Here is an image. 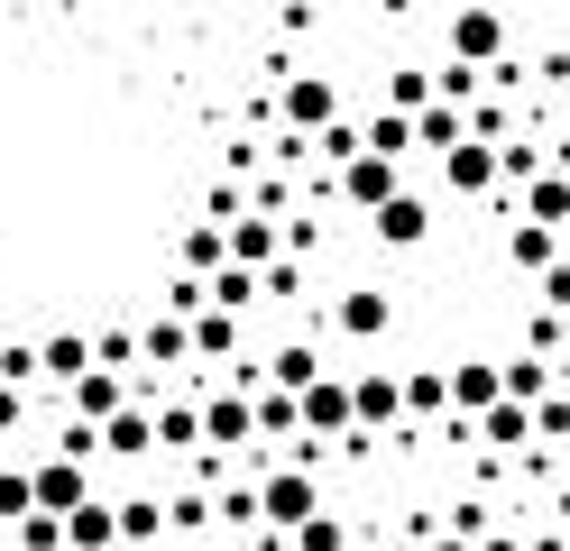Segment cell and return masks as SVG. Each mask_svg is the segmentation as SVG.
Returning a JSON list of instances; mask_svg holds the SVG:
<instances>
[{"instance_id":"1","label":"cell","mask_w":570,"mask_h":551,"mask_svg":"<svg viewBox=\"0 0 570 551\" xmlns=\"http://www.w3.org/2000/svg\"><path fill=\"white\" fill-rule=\"evenodd\" d=\"M285 138H323L341 120V92H332V73H285Z\"/></svg>"},{"instance_id":"2","label":"cell","mask_w":570,"mask_h":551,"mask_svg":"<svg viewBox=\"0 0 570 551\" xmlns=\"http://www.w3.org/2000/svg\"><path fill=\"white\" fill-rule=\"evenodd\" d=\"M313 514H323V496H313V478H304V469H276V478H258V524H276V533H304Z\"/></svg>"},{"instance_id":"3","label":"cell","mask_w":570,"mask_h":551,"mask_svg":"<svg viewBox=\"0 0 570 551\" xmlns=\"http://www.w3.org/2000/svg\"><path fill=\"white\" fill-rule=\"evenodd\" d=\"M295 432L304 441H350V377H313L295 395Z\"/></svg>"},{"instance_id":"4","label":"cell","mask_w":570,"mask_h":551,"mask_svg":"<svg viewBox=\"0 0 570 551\" xmlns=\"http://www.w3.org/2000/svg\"><path fill=\"white\" fill-rule=\"evenodd\" d=\"M83 496H92V469H83V460H38V469H28V505L56 514V524H65Z\"/></svg>"},{"instance_id":"5","label":"cell","mask_w":570,"mask_h":551,"mask_svg":"<svg viewBox=\"0 0 570 551\" xmlns=\"http://www.w3.org/2000/svg\"><path fill=\"white\" fill-rule=\"evenodd\" d=\"M332 194H341L350 211H386V203L405 194V184H396V166H386V157H368V147H360V157H350V166L332 175Z\"/></svg>"},{"instance_id":"6","label":"cell","mask_w":570,"mask_h":551,"mask_svg":"<svg viewBox=\"0 0 570 551\" xmlns=\"http://www.w3.org/2000/svg\"><path fill=\"white\" fill-rule=\"evenodd\" d=\"M451 65H470V73L507 65V19H497V10H460L451 19Z\"/></svg>"},{"instance_id":"7","label":"cell","mask_w":570,"mask_h":551,"mask_svg":"<svg viewBox=\"0 0 570 551\" xmlns=\"http://www.w3.org/2000/svg\"><path fill=\"white\" fill-rule=\"evenodd\" d=\"M386 423H405V395H396L386 367H368V377L350 386V432H386Z\"/></svg>"},{"instance_id":"8","label":"cell","mask_w":570,"mask_h":551,"mask_svg":"<svg viewBox=\"0 0 570 551\" xmlns=\"http://www.w3.org/2000/svg\"><path fill=\"white\" fill-rule=\"evenodd\" d=\"M524 230H570V166H543V175H533L524 184Z\"/></svg>"},{"instance_id":"9","label":"cell","mask_w":570,"mask_h":551,"mask_svg":"<svg viewBox=\"0 0 570 551\" xmlns=\"http://www.w3.org/2000/svg\"><path fill=\"white\" fill-rule=\"evenodd\" d=\"M120 404H129V377H111V367H83V377H75V414H65V423L101 432V423L120 414Z\"/></svg>"},{"instance_id":"10","label":"cell","mask_w":570,"mask_h":551,"mask_svg":"<svg viewBox=\"0 0 570 551\" xmlns=\"http://www.w3.org/2000/svg\"><path fill=\"white\" fill-rule=\"evenodd\" d=\"M442 184L460 203H479V194H497V147H479V138H460L451 157H442Z\"/></svg>"},{"instance_id":"11","label":"cell","mask_w":570,"mask_h":551,"mask_svg":"<svg viewBox=\"0 0 570 551\" xmlns=\"http://www.w3.org/2000/svg\"><path fill=\"white\" fill-rule=\"evenodd\" d=\"M222 248H230V267H248V276H258V267H276V257H285L276 220H258V211H239L230 230H222Z\"/></svg>"},{"instance_id":"12","label":"cell","mask_w":570,"mask_h":551,"mask_svg":"<svg viewBox=\"0 0 570 551\" xmlns=\"http://www.w3.org/2000/svg\"><path fill=\"white\" fill-rule=\"evenodd\" d=\"M368 230H377L386 248H423V239H433V203H423V194H396L386 211H368Z\"/></svg>"},{"instance_id":"13","label":"cell","mask_w":570,"mask_h":551,"mask_svg":"<svg viewBox=\"0 0 570 551\" xmlns=\"http://www.w3.org/2000/svg\"><path fill=\"white\" fill-rule=\"evenodd\" d=\"M442 386H451V414H488V404H497V358H460V367H442Z\"/></svg>"},{"instance_id":"14","label":"cell","mask_w":570,"mask_h":551,"mask_svg":"<svg viewBox=\"0 0 570 551\" xmlns=\"http://www.w3.org/2000/svg\"><path fill=\"white\" fill-rule=\"evenodd\" d=\"M194 414H203V441H212V451H239V441H248V395H203L194 404Z\"/></svg>"},{"instance_id":"15","label":"cell","mask_w":570,"mask_h":551,"mask_svg":"<svg viewBox=\"0 0 570 551\" xmlns=\"http://www.w3.org/2000/svg\"><path fill=\"white\" fill-rule=\"evenodd\" d=\"M101 451H111V460H148V451H157V423H148V404H120V414L101 423Z\"/></svg>"},{"instance_id":"16","label":"cell","mask_w":570,"mask_h":551,"mask_svg":"<svg viewBox=\"0 0 570 551\" xmlns=\"http://www.w3.org/2000/svg\"><path fill=\"white\" fill-rule=\"evenodd\" d=\"M332 322L350 331V341H377V331L396 322V304H386V294H368V285H360V294H341V304H332Z\"/></svg>"},{"instance_id":"17","label":"cell","mask_w":570,"mask_h":551,"mask_svg":"<svg viewBox=\"0 0 570 551\" xmlns=\"http://www.w3.org/2000/svg\"><path fill=\"white\" fill-rule=\"evenodd\" d=\"M194 358V341H185V322L175 313H157L148 331H138V367H185Z\"/></svg>"},{"instance_id":"18","label":"cell","mask_w":570,"mask_h":551,"mask_svg":"<svg viewBox=\"0 0 570 551\" xmlns=\"http://www.w3.org/2000/svg\"><path fill=\"white\" fill-rule=\"evenodd\" d=\"M92 367V341L83 331H56V341H38V377H56V386H75Z\"/></svg>"},{"instance_id":"19","label":"cell","mask_w":570,"mask_h":551,"mask_svg":"<svg viewBox=\"0 0 570 551\" xmlns=\"http://www.w3.org/2000/svg\"><path fill=\"white\" fill-rule=\"evenodd\" d=\"M185 341H194V358H230V350H239V313H222V304H203V313L185 322Z\"/></svg>"},{"instance_id":"20","label":"cell","mask_w":570,"mask_h":551,"mask_svg":"<svg viewBox=\"0 0 570 551\" xmlns=\"http://www.w3.org/2000/svg\"><path fill=\"white\" fill-rule=\"evenodd\" d=\"M111 524H120L129 551H157V542H166V505H157V496H129V505H111Z\"/></svg>"},{"instance_id":"21","label":"cell","mask_w":570,"mask_h":551,"mask_svg":"<svg viewBox=\"0 0 570 551\" xmlns=\"http://www.w3.org/2000/svg\"><path fill=\"white\" fill-rule=\"evenodd\" d=\"M148 423H157V451H194V441H203V414H194L185 395H166V404H148Z\"/></svg>"},{"instance_id":"22","label":"cell","mask_w":570,"mask_h":551,"mask_svg":"<svg viewBox=\"0 0 570 551\" xmlns=\"http://www.w3.org/2000/svg\"><path fill=\"white\" fill-rule=\"evenodd\" d=\"M120 542V524H111V505H75V514H65V551H111Z\"/></svg>"},{"instance_id":"23","label":"cell","mask_w":570,"mask_h":551,"mask_svg":"<svg viewBox=\"0 0 570 551\" xmlns=\"http://www.w3.org/2000/svg\"><path fill=\"white\" fill-rule=\"evenodd\" d=\"M460 138H470V110H442V101H433V110H414V147H433V157H451Z\"/></svg>"},{"instance_id":"24","label":"cell","mask_w":570,"mask_h":551,"mask_svg":"<svg viewBox=\"0 0 570 551\" xmlns=\"http://www.w3.org/2000/svg\"><path fill=\"white\" fill-rule=\"evenodd\" d=\"M360 147H368V157H386V166H405V157H414V120H396V110H377V120L360 129Z\"/></svg>"},{"instance_id":"25","label":"cell","mask_w":570,"mask_h":551,"mask_svg":"<svg viewBox=\"0 0 570 551\" xmlns=\"http://www.w3.org/2000/svg\"><path fill=\"white\" fill-rule=\"evenodd\" d=\"M507 257H515V276H543V267H561V239L515 220V230H507Z\"/></svg>"},{"instance_id":"26","label":"cell","mask_w":570,"mask_h":551,"mask_svg":"<svg viewBox=\"0 0 570 551\" xmlns=\"http://www.w3.org/2000/svg\"><path fill=\"white\" fill-rule=\"evenodd\" d=\"M230 267V248H222V230H212V220H194V230H185V276L203 285V276H222Z\"/></svg>"},{"instance_id":"27","label":"cell","mask_w":570,"mask_h":551,"mask_svg":"<svg viewBox=\"0 0 570 551\" xmlns=\"http://www.w3.org/2000/svg\"><path fill=\"white\" fill-rule=\"evenodd\" d=\"M386 110H396V120H414V110H433V73H423V65L386 73Z\"/></svg>"},{"instance_id":"28","label":"cell","mask_w":570,"mask_h":551,"mask_svg":"<svg viewBox=\"0 0 570 551\" xmlns=\"http://www.w3.org/2000/svg\"><path fill=\"white\" fill-rule=\"evenodd\" d=\"M267 377H276V395H304L313 377H323V358H313V350L295 341V350H276V358H267Z\"/></svg>"},{"instance_id":"29","label":"cell","mask_w":570,"mask_h":551,"mask_svg":"<svg viewBox=\"0 0 570 551\" xmlns=\"http://www.w3.org/2000/svg\"><path fill=\"white\" fill-rule=\"evenodd\" d=\"M405 395V414H451V386H442V367H414V377H396Z\"/></svg>"},{"instance_id":"30","label":"cell","mask_w":570,"mask_h":551,"mask_svg":"<svg viewBox=\"0 0 570 551\" xmlns=\"http://www.w3.org/2000/svg\"><path fill=\"white\" fill-rule=\"evenodd\" d=\"M479 441H488V451H524V441H533V423L515 414V404H488V414H479Z\"/></svg>"},{"instance_id":"31","label":"cell","mask_w":570,"mask_h":551,"mask_svg":"<svg viewBox=\"0 0 570 551\" xmlns=\"http://www.w3.org/2000/svg\"><path fill=\"white\" fill-rule=\"evenodd\" d=\"M203 304H222V313L258 304V276H248V267H222V276H203Z\"/></svg>"},{"instance_id":"32","label":"cell","mask_w":570,"mask_h":551,"mask_svg":"<svg viewBox=\"0 0 570 551\" xmlns=\"http://www.w3.org/2000/svg\"><path fill=\"white\" fill-rule=\"evenodd\" d=\"M304 294V257H276V267H258V304H295Z\"/></svg>"},{"instance_id":"33","label":"cell","mask_w":570,"mask_h":551,"mask_svg":"<svg viewBox=\"0 0 570 551\" xmlns=\"http://www.w3.org/2000/svg\"><path fill=\"white\" fill-rule=\"evenodd\" d=\"M533 175H543V147H524V138L497 147V184H533Z\"/></svg>"},{"instance_id":"34","label":"cell","mask_w":570,"mask_h":551,"mask_svg":"<svg viewBox=\"0 0 570 551\" xmlns=\"http://www.w3.org/2000/svg\"><path fill=\"white\" fill-rule=\"evenodd\" d=\"M524 423H533V441H570V395L552 386V395H543V404H533V414H524Z\"/></svg>"},{"instance_id":"35","label":"cell","mask_w":570,"mask_h":551,"mask_svg":"<svg viewBox=\"0 0 570 551\" xmlns=\"http://www.w3.org/2000/svg\"><path fill=\"white\" fill-rule=\"evenodd\" d=\"M295 551H350V524L341 514H313V524L295 533Z\"/></svg>"},{"instance_id":"36","label":"cell","mask_w":570,"mask_h":551,"mask_svg":"<svg viewBox=\"0 0 570 551\" xmlns=\"http://www.w3.org/2000/svg\"><path fill=\"white\" fill-rule=\"evenodd\" d=\"M533 294H543V313L561 322V313H570V257H561V267H543V276H533Z\"/></svg>"},{"instance_id":"37","label":"cell","mask_w":570,"mask_h":551,"mask_svg":"<svg viewBox=\"0 0 570 551\" xmlns=\"http://www.w3.org/2000/svg\"><path fill=\"white\" fill-rule=\"evenodd\" d=\"M479 533H497V524H488V505H479V496H470V505H451V542H479Z\"/></svg>"},{"instance_id":"38","label":"cell","mask_w":570,"mask_h":551,"mask_svg":"<svg viewBox=\"0 0 570 551\" xmlns=\"http://www.w3.org/2000/svg\"><path fill=\"white\" fill-rule=\"evenodd\" d=\"M212 514H222V524H258V488H230Z\"/></svg>"},{"instance_id":"39","label":"cell","mask_w":570,"mask_h":551,"mask_svg":"<svg viewBox=\"0 0 570 551\" xmlns=\"http://www.w3.org/2000/svg\"><path fill=\"white\" fill-rule=\"evenodd\" d=\"M19 423H28V395H19V386H0V432H19Z\"/></svg>"},{"instance_id":"40","label":"cell","mask_w":570,"mask_h":551,"mask_svg":"<svg viewBox=\"0 0 570 551\" xmlns=\"http://www.w3.org/2000/svg\"><path fill=\"white\" fill-rule=\"evenodd\" d=\"M414 551H470V542H451V533H433V542H414Z\"/></svg>"},{"instance_id":"41","label":"cell","mask_w":570,"mask_h":551,"mask_svg":"<svg viewBox=\"0 0 570 551\" xmlns=\"http://www.w3.org/2000/svg\"><path fill=\"white\" fill-rule=\"evenodd\" d=\"M111 551H129V542H111Z\"/></svg>"},{"instance_id":"42","label":"cell","mask_w":570,"mask_h":551,"mask_svg":"<svg viewBox=\"0 0 570 551\" xmlns=\"http://www.w3.org/2000/svg\"><path fill=\"white\" fill-rule=\"evenodd\" d=\"M396 551H414V542H396Z\"/></svg>"}]
</instances>
